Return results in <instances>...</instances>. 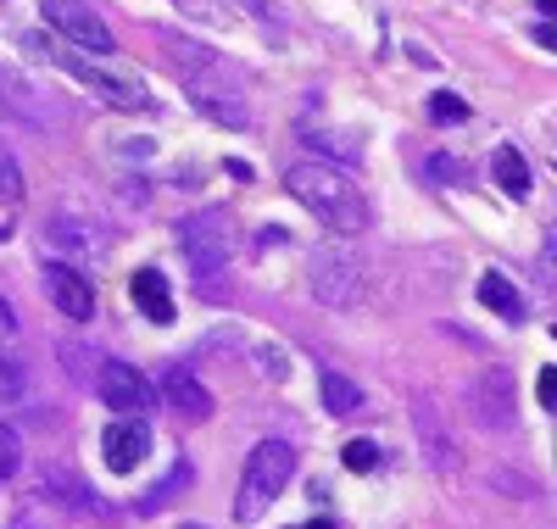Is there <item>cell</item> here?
<instances>
[{"instance_id": "obj_1", "label": "cell", "mask_w": 557, "mask_h": 529, "mask_svg": "<svg viewBox=\"0 0 557 529\" xmlns=\"http://www.w3.org/2000/svg\"><path fill=\"white\" fill-rule=\"evenodd\" d=\"M285 189L290 196L330 229V234H362L368 229V201H362V189L346 179V173H335V168H323V162H296V168H285Z\"/></svg>"}, {"instance_id": "obj_2", "label": "cell", "mask_w": 557, "mask_h": 529, "mask_svg": "<svg viewBox=\"0 0 557 529\" xmlns=\"http://www.w3.org/2000/svg\"><path fill=\"white\" fill-rule=\"evenodd\" d=\"M62 73H73L84 89H96L101 95V101L112 107V112H134V118H146V112H157V95L146 89V78H134L128 67H117L112 57H78L73 51V45H67V51L62 57H51Z\"/></svg>"}, {"instance_id": "obj_3", "label": "cell", "mask_w": 557, "mask_h": 529, "mask_svg": "<svg viewBox=\"0 0 557 529\" xmlns=\"http://www.w3.org/2000/svg\"><path fill=\"white\" fill-rule=\"evenodd\" d=\"M290 479H296V452H290V441H262V446L246 457L240 496H235V518H240V524H257L278 496H285Z\"/></svg>"}, {"instance_id": "obj_4", "label": "cell", "mask_w": 557, "mask_h": 529, "mask_svg": "<svg viewBox=\"0 0 557 529\" xmlns=\"http://www.w3.org/2000/svg\"><path fill=\"white\" fill-rule=\"evenodd\" d=\"M178 246H184V257H190V268L201 279H218L228 268V257H235V218H228L223 207H207L196 218H184Z\"/></svg>"}, {"instance_id": "obj_5", "label": "cell", "mask_w": 557, "mask_h": 529, "mask_svg": "<svg viewBox=\"0 0 557 529\" xmlns=\"http://www.w3.org/2000/svg\"><path fill=\"white\" fill-rule=\"evenodd\" d=\"M307 279H312V296L323 307H351L362 296V262L346 239H330V246H318L312 262H307Z\"/></svg>"}, {"instance_id": "obj_6", "label": "cell", "mask_w": 557, "mask_h": 529, "mask_svg": "<svg viewBox=\"0 0 557 529\" xmlns=\"http://www.w3.org/2000/svg\"><path fill=\"white\" fill-rule=\"evenodd\" d=\"M45 23H51L73 51H101V57H117V45H112V28L84 7V0H45Z\"/></svg>"}, {"instance_id": "obj_7", "label": "cell", "mask_w": 557, "mask_h": 529, "mask_svg": "<svg viewBox=\"0 0 557 529\" xmlns=\"http://www.w3.org/2000/svg\"><path fill=\"white\" fill-rule=\"evenodd\" d=\"M469 413L480 429H507L519 413V391H513V373L507 368H485L474 384H469Z\"/></svg>"}, {"instance_id": "obj_8", "label": "cell", "mask_w": 557, "mask_h": 529, "mask_svg": "<svg viewBox=\"0 0 557 529\" xmlns=\"http://www.w3.org/2000/svg\"><path fill=\"white\" fill-rule=\"evenodd\" d=\"M96 391H101V402H107L112 413H128V418H139V413L157 407V384L139 373V368H128V362H101Z\"/></svg>"}, {"instance_id": "obj_9", "label": "cell", "mask_w": 557, "mask_h": 529, "mask_svg": "<svg viewBox=\"0 0 557 529\" xmlns=\"http://www.w3.org/2000/svg\"><path fill=\"white\" fill-rule=\"evenodd\" d=\"M45 296H51L57 312H67V323H84L89 312H96V291H89V279L73 262H51V268H45Z\"/></svg>"}, {"instance_id": "obj_10", "label": "cell", "mask_w": 557, "mask_h": 529, "mask_svg": "<svg viewBox=\"0 0 557 529\" xmlns=\"http://www.w3.org/2000/svg\"><path fill=\"white\" fill-rule=\"evenodd\" d=\"M101 457L112 473H134L139 463L151 457V429L146 418H123V423H107V435H101Z\"/></svg>"}, {"instance_id": "obj_11", "label": "cell", "mask_w": 557, "mask_h": 529, "mask_svg": "<svg viewBox=\"0 0 557 529\" xmlns=\"http://www.w3.org/2000/svg\"><path fill=\"white\" fill-rule=\"evenodd\" d=\"M157 391H162V402H168L173 413H184V418H207V413H212V391H207L190 368H168Z\"/></svg>"}, {"instance_id": "obj_12", "label": "cell", "mask_w": 557, "mask_h": 529, "mask_svg": "<svg viewBox=\"0 0 557 529\" xmlns=\"http://www.w3.org/2000/svg\"><path fill=\"white\" fill-rule=\"evenodd\" d=\"M128 296H134V307L146 312L151 323H173V318H178L173 291H168V279H162L157 268H139V273L128 279Z\"/></svg>"}, {"instance_id": "obj_13", "label": "cell", "mask_w": 557, "mask_h": 529, "mask_svg": "<svg viewBox=\"0 0 557 529\" xmlns=\"http://www.w3.org/2000/svg\"><path fill=\"white\" fill-rule=\"evenodd\" d=\"M190 95H196V112L218 118L223 128H246V123H251V112H246V101H240V95L212 89V84H190Z\"/></svg>"}, {"instance_id": "obj_14", "label": "cell", "mask_w": 557, "mask_h": 529, "mask_svg": "<svg viewBox=\"0 0 557 529\" xmlns=\"http://www.w3.org/2000/svg\"><path fill=\"white\" fill-rule=\"evenodd\" d=\"M491 173H496V189H502V196H513V201H524V196H530V162H524V151H519V146H496Z\"/></svg>"}, {"instance_id": "obj_15", "label": "cell", "mask_w": 557, "mask_h": 529, "mask_svg": "<svg viewBox=\"0 0 557 529\" xmlns=\"http://www.w3.org/2000/svg\"><path fill=\"white\" fill-rule=\"evenodd\" d=\"M480 302H485V307H491V312H496L502 323H524V318H530L524 296H519L513 284L502 279V273H485V279H480Z\"/></svg>"}, {"instance_id": "obj_16", "label": "cell", "mask_w": 557, "mask_h": 529, "mask_svg": "<svg viewBox=\"0 0 557 529\" xmlns=\"http://www.w3.org/2000/svg\"><path fill=\"white\" fill-rule=\"evenodd\" d=\"M318 396H323V407H330L335 418H351V413H362V391L346 379V373H335V368H323V379H318Z\"/></svg>"}, {"instance_id": "obj_17", "label": "cell", "mask_w": 557, "mask_h": 529, "mask_svg": "<svg viewBox=\"0 0 557 529\" xmlns=\"http://www.w3.org/2000/svg\"><path fill=\"white\" fill-rule=\"evenodd\" d=\"M28 396V368L17 352H0V407H12Z\"/></svg>"}, {"instance_id": "obj_18", "label": "cell", "mask_w": 557, "mask_h": 529, "mask_svg": "<svg viewBox=\"0 0 557 529\" xmlns=\"http://www.w3.org/2000/svg\"><path fill=\"white\" fill-rule=\"evenodd\" d=\"M23 168H17V157H12V146L0 139V207H17L23 201Z\"/></svg>"}, {"instance_id": "obj_19", "label": "cell", "mask_w": 557, "mask_h": 529, "mask_svg": "<svg viewBox=\"0 0 557 529\" xmlns=\"http://www.w3.org/2000/svg\"><path fill=\"white\" fill-rule=\"evenodd\" d=\"M184 485H190V463H173V473H168V485H157V491H146V496H139V513H157V507H168V496L173 491H184Z\"/></svg>"}, {"instance_id": "obj_20", "label": "cell", "mask_w": 557, "mask_h": 529, "mask_svg": "<svg viewBox=\"0 0 557 529\" xmlns=\"http://www.w3.org/2000/svg\"><path fill=\"white\" fill-rule=\"evenodd\" d=\"M430 118H435V123H469V101H462V95H451V89H435V95H430Z\"/></svg>"}, {"instance_id": "obj_21", "label": "cell", "mask_w": 557, "mask_h": 529, "mask_svg": "<svg viewBox=\"0 0 557 529\" xmlns=\"http://www.w3.org/2000/svg\"><path fill=\"white\" fill-rule=\"evenodd\" d=\"M341 463H346L351 473H374V468H380V446H374V441H346Z\"/></svg>"}, {"instance_id": "obj_22", "label": "cell", "mask_w": 557, "mask_h": 529, "mask_svg": "<svg viewBox=\"0 0 557 529\" xmlns=\"http://www.w3.org/2000/svg\"><path fill=\"white\" fill-rule=\"evenodd\" d=\"M17 463H23V441L12 435L7 423H0V479H12V473H17Z\"/></svg>"}, {"instance_id": "obj_23", "label": "cell", "mask_w": 557, "mask_h": 529, "mask_svg": "<svg viewBox=\"0 0 557 529\" xmlns=\"http://www.w3.org/2000/svg\"><path fill=\"white\" fill-rule=\"evenodd\" d=\"M17 346V312H12V302L0 296V352H12Z\"/></svg>"}, {"instance_id": "obj_24", "label": "cell", "mask_w": 557, "mask_h": 529, "mask_svg": "<svg viewBox=\"0 0 557 529\" xmlns=\"http://www.w3.org/2000/svg\"><path fill=\"white\" fill-rule=\"evenodd\" d=\"M535 396H541V407L552 413V402H557V368H541V379H535Z\"/></svg>"}, {"instance_id": "obj_25", "label": "cell", "mask_w": 557, "mask_h": 529, "mask_svg": "<svg viewBox=\"0 0 557 529\" xmlns=\"http://www.w3.org/2000/svg\"><path fill=\"white\" fill-rule=\"evenodd\" d=\"M301 529H335V524H330V518H318V524H301Z\"/></svg>"}, {"instance_id": "obj_26", "label": "cell", "mask_w": 557, "mask_h": 529, "mask_svg": "<svg viewBox=\"0 0 557 529\" xmlns=\"http://www.w3.org/2000/svg\"><path fill=\"white\" fill-rule=\"evenodd\" d=\"M535 7H541V12H546V17H552V7H557V0H535Z\"/></svg>"}, {"instance_id": "obj_27", "label": "cell", "mask_w": 557, "mask_h": 529, "mask_svg": "<svg viewBox=\"0 0 557 529\" xmlns=\"http://www.w3.org/2000/svg\"><path fill=\"white\" fill-rule=\"evenodd\" d=\"M184 529H201V524H184Z\"/></svg>"}]
</instances>
